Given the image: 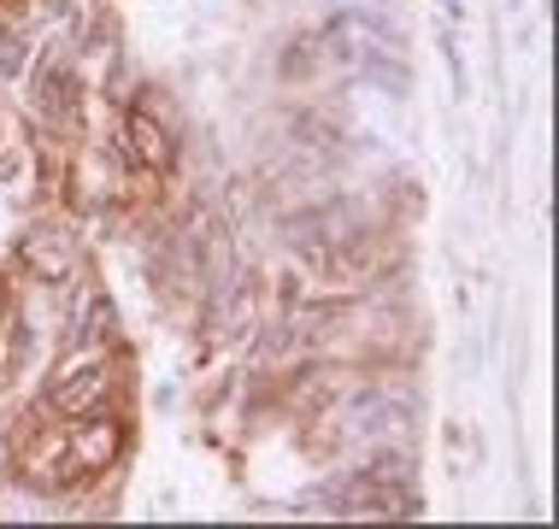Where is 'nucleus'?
I'll return each mask as SVG.
<instances>
[{
	"mask_svg": "<svg viewBox=\"0 0 559 529\" xmlns=\"http://www.w3.org/2000/svg\"><path fill=\"white\" fill-rule=\"evenodd\" d=\"M112 395V365L107 353H71L66 365L53 371V388H48V406L53 418H83V412H100V400Z\"/></svg>",
	"mask_w": 559,
	"mask_h": 529,
	"instance_id": "nucleus-1",
	"label": "nucleus"
},
{
	"mask_svg": "<svg viewBox=\"0 0 559 529\" xmlns=\"http://www.w3.org/2000/svg\"><path fill=\"white\" fill-rule=\"evenodd\" d=\"M36 112L53 118V124H66V118H71V77H66V71H48V77L36 83Z\"/></svg>",
	"mask_w": 559,
	"mask_h": 529,
	"instance_id": "nucleus-5",
	"label": "nucleus"
},
{
	"mask_svg": "<svg viewBox=\"0 0 559 529\" xmlns=\"http://www.w3.org/2000/svg\"><path fill=\"white\" fill-rule=\"evenodd\" d=\"M0 7H7V0H0Z\"/></svg>",
	"mask_w": 559,
	"mask_h": 529,
	"instance_id": "nucleus-6",
	"label": "nucleus"
},
{
	"mask_svg": "<svg viewBox=\"0 0 559 529\" xmlns=\"http://www.w3.org/2000/svg\"><path fill=\"white\" fill-rule=\"evenodd\" d=\"M19 270H29L36 282H66L71 270H78V248H71L66 230H53V224H36V230L19 241Z\"/></svg>",
	"mask_w": 559,
	"mask_h": 529,
	"instance_id": "nucleus-4",
	"label": "nucleus"
},
{
	"mask_svg": "<svg viewBox=\"0 0 559 529\" xmlns=\"http://www.w3.org/2000/svg\"><path fill=\"white\" fill-rule=\"evenodd\" d=\"M118 147H124V159L142 177H171L177 171V135L165 130V118L147 100H135L124 112V124H118Z\"/></svg>",
	"mask_w": 559,
	"mask_h": 529,
	"instance_id": "nucleus-2",
	"label": "nucleus"
},
{
	"mask_svg": "<svg viewBox=\"0 0 559 529\" xmlns=\"http://www.w3.org/2000/svg\"><path fill=\"white\" fill-rule=\"evenodd\" d=\"M118 453H124V423L118 418H95V412L71 418L66 430L71 471H107V465H118Z\"/></svg>",
	"mask_w": 559,
	"mask_h": 529,
	"instance_id": "nucleus-3",
	"label": "nucleus"
}]
</instances>
